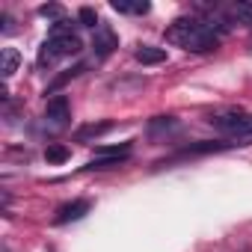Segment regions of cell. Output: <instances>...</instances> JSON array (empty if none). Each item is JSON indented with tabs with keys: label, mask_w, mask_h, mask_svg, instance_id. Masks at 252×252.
Wrapping results in <instances>:
<instances>
[{
	"label": "cell",
	"mask_w": 252,
	"mask_h": 252,
	"mask_svg": "<svg viewBox=\"0 0 252 252\" xmlns=\"http://www.w3.org/2000/svg\"><path fill=\"white\" fill-rule=\"evenodd\" d=\"M113 9L116 12H128V15H146L152 6L146 0H137V3H128V0H113Z\"/></svg>",
	"instance_id": "obj_8"
},
{
	"label": "cell",
	"mask_w": 252,
	"mask_h": 252,
	"mask_svg": "<svg viewBox=\"0 0 252 252\" xmlns=\"http://www.w3.org/2000/svg\"><path fill=\"white\" fill-rule=\"evenodd\" d=\"M116 48H119V36H116L107 24H101V27L95 30V39H92V51H95V57H110Z\"/></svg>",
	"instance_id": "obj_2"
},
{
	"label": "cell",
	"mask_w": 252,
	"mask_h": 252,
	"mask_svg": "<svg viewBox=\"0 0 252 252\" xmlns=\"http://www.w3.org/2000/svg\"><path fill=\"white\" fill-rule=\"evenodd\" d=\"M137 60H140L143 65H160V63H166V51H163V48L143 45V48H137Z\"/></svg>",
	"instance_id": "obj_7"
},
{
	"label": "cell",
	"mask_w": 252,
	"mask_h": 252,
	"mask_svg": "<svg viewBox=\"0 0 252 252\" xmlns=\"http://www.w3.org/2000/svg\"><path fill=\"white\" fill-rule=\"evenodd\" d=\"M39 15H51V18H57V21H60L63 6H60V3H45V6H39Z\"/></svg>",
	"instance_id": "obj_14"
},
{
	"label": "cell",
	"mask_w": 252,
	"mask_h": 252,
	"mask_svg": "<svg viewBox=\"0 0 252 252\" xmlns=\"http://www.w3.org/2000/svg\"><path fill=\"white\" fill-rule=\"evenodd\" d=\"M68 113H71V107H68V98L65 95H54L48 101V107H45V119H51L54 125H63L68 119Z\"/></svg>",
	"instance_id": "obj_4"
},
{
	"label": "cell",
	"mask_w": 252,
	"mask_h": 252,
	"mask_svg": "<svg viewBox=\"0 0 252 252\" xmlns=\"http://www.w3.org/2000/svg\"><path fill=\"white\" fill-rule=\"evenodd\" d=\"M122 160H128V155H113V158H95V160H89V163H86V169H113V166H119Z\"/></svg>",
	"instance_id": "obj_10"
},
{
	"label": "cell",
	"mask_w": 252,
	"mask_h": 252,
	"mask_svg": "<svg viewBox=\"0 0 252 252\" xmlns=\"http://www.w3.org/2000/svg\"><path fill=\"white\" fill-rule=\"evenodd\" d=\"M228 146H234V143H196V146H187L184 155H208V152H220Z\"/></svg>",
	"instance_id": "obj_11"
},
{
	"label": "cell",
	"mask_w": 252,
	"mask_h": 252,
	"mask_svg": "<svg viewBox=\"0 0 252 252\" xmlns=\"http://www.w3.org/2000/svg\"><path fill=\"white\" fill-rule=\"evenodd\" d=\"M89 208H92V202H89V199H77V202H68V205H63V208L57 211L54 222H57V225L74 222V220H80L83 214H89Z\"/></svg>",
	"instance_id": "obj_3"
},
{
	"label": "cell",
	"mask_w": 252,
	"mask_h": 252,
	"mask_svg": "<svg viewBox=\"0 0 252 252\" xmlns=\"http://www.w3.org/2000/svg\"><path fill=\"white\" fill-rule=\"evenodd\" d=\"M18 63H21V54L15 48H3V54H0V74L12 77L18 71Z\"/></svg>",
	"instance_id": "obj_6"
},
{
	"label": "cell",
	"mask_w": 252,
	"mask_h": 252,
	"mask_svg": "<svg viewBox=\"0 0 252 252\" xmlns=\"http://www.w3.org/2000/svg\"><path fill=\"white\" fill-rule=\"evenodd\" d=\"M77 21H80L83 27H95V30L101 27V24H98V12H95L92 6H83V9L77 12Z\"/></svg>",
	"instance_id": "obj_12"
},
{
	"label": "cell",
	"mask_w": 252,
	"mask_h": 252,
	"mask_svg": "<svg viewBox=\"0 0 252 252\" xmlns=\"http://www.w3.org/2000/svg\"><path fill=\"white\" fill-rule=\"evenodd\" d=\"M234 18L252 27V3H237V6H234Z\"/></svg>",
	"instance_id": "obj_13"
},
{
	"label": "cell",
	"mask_w": 252,
	"mask_h": 252,
	"mask_svg": "<svg viewBox=\"0 0 252 252\" xmlns=\"http://www.w3.org/2000/svg\"><path fill=\"white\" fill-rule=\"evenodd\" d=\"M166 42H172L184 51H193V54H208L220 45V36L214 33V27H208L196 18H178L166 30Z\"/></svg>",
	"instance_id": "obj_1"
},
{
	"label": "cell",
	"mask_w": 252,
	"mask_h": 252,
	"mask_svg": "<svg viewBox=\"0 0 252 252\" xmlns=\"http://www.w3.org/2000/svg\"><path fill=\"white\" fill-rule=\"evenodd\" d=\"M110 128H113V122H92V125H83L74 137H77V143H89V140H98L101 134H107Z\"/></svg>",
	"instance_id": "obj_5"
},
{
	"label": "cell",
	"mask_w": 252,
	"mask_h": 252,
	"mask_svg": "<svg viewBox=\"0 0 252 252\" xmlns=\"http://www.w3.org/2000/svg\"><path fill=\"white\" fill-rule=\"evenodd\" d=\"M68 158H71V152H68V146H63V143H54V146L45 149V160H48V163H65Z\"/></svg>",
	"instance_id": "obj_9"
}]
</instances>
